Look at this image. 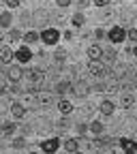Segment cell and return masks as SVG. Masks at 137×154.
Masks as SVG:
<instances>
[{"label": "cell", "mask_w": 137, "mask_h": 154, "mask_svg": "<svg viewBox=\"0 0 137 154\" xmlns=\"http://www.w3.org/2000/svg\"><path fill=\"white\" fill-rule=\"evenodd\" d=\"M41 41H43L45 45H56L58 41H60V32H58L56 28H45V30L41 32Z\"/></svg>", "instance_id": "6da1fadb"}, {"label": "cell", "mask_w": 137, "mask_h": 154, "mask_svg": "<svg viewBox=\"0 0 137 154\" xmlns=\"http://www.w3.org/2000/svg\"><path fill=\"white\" fill-rule=\"evenodd\" d=\"M107 38H109L111 43H122L124 38H126V32H124L122 26H114V28L107 32Z\"/></svg>", "instance_id": "7a4b0ae2"}, {"label": "cell", "mask_w": 137, "mask_h": 154, "mask_svg": "<svg viewBox=\"0 0 137 154\" xmlns=\"http://www.w3.org/2000/svg\"><path fill=\"white\" fill-rule=\"evenodd\" d=\"M58 148H60V139L58 137H51V139H45L43 143H41V150L45 152V154H54Z\"/></svg>", "instance_id": "3957f363"}, {"label": "cell", "mask_w": 137, "mask_h": 154, "mask_svg": "<svg viewBox=\"0 0 137 154\" xmlns=\"http://www.w3.org/2000/svg\"><path fill=\"white\" fill-rule=\"evenodd\" d=\"M15 58H17V62H22V64H28L30 60H32V51H30V47H19L17 51H15Z\"/></svg>", "instance_id": "277c9868"}, {"label": "cell", "mask_w": 137, "mask_h": 154, "mask_svg": "<svg viewBox=\"0 0 137 154\" xmlns=\"http://www.w3.org/2000/svg\"><path fill=\"white\" fill-rule=\"evenodd\" d=\"M120 148L124 154H135L137 152V141L129 139V137H120Z\"/></svg>", "instance_id": "5b68a950"}, {"label": "cell", "mask_w": 137, "mask_h": 154, "mask_svg": "<svg viewBox=\"0 0 137 154\" xmlns=\"http://www.w3.org/2000/svg\"><path fill=\"white\" fill-rule=\"evenodd\" d=\"M88 71H90L92 75H99V77H101V75L105 73V66H103L101 60H90V62H88Z\"/></svg>", "instance_id": "8992f818"}, {"label": "cell", "mask_w": 137, "mask_h": 154, "mask_svg": "<svg viewBox=\"0 0 137 154\" xmlns=\"http://www.w3.org/2000/svg\"><path fill=\"white\" fill-rule=\"evenodd\" d=\"M28 77H30V82H32L34 86H41V84H43V79H45L41 69H32V71H28Z\"/></svg>", "instance_id": "52a82bcc"}, {"label": "cell", "mask_w": 137, "mask_h": 154, "mask_svg": "<svg viewBox=\"0 0 137 154\" xmlns=\"http://www.w3.org/2000/svg\"><path fill=\"white\" fill-rule=\"evenodd\" d=\"M88 58H90V60H101V58H103V47L101 45H90L88 47Z\"/></svg>", "instance_id": "ba28073f"}, {"label": "cell", "mask_w": 137, "mask_h": 154, "mask_svg": "<svg viewBox=\"0 0 137 154\" xmlns=\"http://www.w3.org/2000/svg\"><path fill=\"white\" fill-rule=\"evenodd\" d=\"M13 49L11 47H0V62H2V64H9L11 60H13Z\"/></svg>", "instance_id": "9c48e42d"}, {"label": "cell", "mask_w": 137, "mask_h": 154, "mask_svg": "<svg viewBox=\"0 0 137 154\" xmlns=\"http://www.w3.org/2000/svg\"><path fill=\"white\" fill-rule=\"evenodd\" d=\"M22 75H24V71L19 66H9V71H7V77L11 82H19V79H22Z\"/></svg>", "instance_id": "30bf717a"}, {"label": "cell", "mask_w": 137, "mask_h": 154, "mask_svg": "<svg viewBox=\"0 0 137 154\" xmlns=\"http://www.w3.org/2000/svg\"><path fill=\"white\" fill-rule=\"evenodd\" d=\"M11 113H13V118H24V116H26V107L22 105V103H13L11 105Z\"/></svg>", "instance_id": "8fae6325"}, {"label": "cell", "mask_w": 137, "mask_h": 154, "mask_svg": "<svg viewBox=\"0 0 137 154\" xmlns=\"http://www.w3.org/2000/svg\"><path fill=\"white\" fill-rule=\"evenodd\" d=\"M133 103H135V96H133V94H129V92L120 94V107L129 109V107H133Z\"/></svg>", "instance_id": "7c38bea8"}, {"label": "cell", "mask_w": 137, "mask_h": 154, "mask_svg": "<svg viewBox=\"0 0 137 154\" xmlns=\"http://www.w3.org/2000/svg\"><path fill=\"white\" fill-rule=\"evenodd\" d=\"M99 109H101V113H103V116H111V113H114V109H116V105H114L111 101H107V99H105V101H101Z\"/></svg>", "instance_id": "4fadbf2b"}, {"label": "cell", "mask_w": 137, "mask_h": 154, "mask_svg": "<svg viewBox=\"0 0 137 154\" xmlns=\"http://www.w3.org/2000/svg\"><path fill=\"white\" fill-rule=\"evenodd\" d=\"M13 22V13L11 11H2L0 13V28H9Z\"/></svg>", "instance_id": "5bb4252c"}, {"label": "cell", "mask_w": 137, "mask_h": 154, "mask_svg": "<svg viewBox=\"0 0 137 154\" xmlns=\"http://www.w3.org/2000/svg\"><path fill=\"white\" fill-rule=\"evenodd\" d=\"M62 148H64L67 154H75L77 148H79V143H77V139H67V141L62 143Z\"/></svg>", "instance_id": "9a60e30c"}, {"label": "cell", "mask_w": 137, "mask_h": 154, "mask_svg": "<svg viewBox=\"0 0 137 154\" xmlns=\"http://www.w3.org/2000/svg\"><path fill=\"white\" fill-rule=\"evenodd\" d=\"M58 109H60L62 116H69V113L73 111V105H71L67 99H60V101H58Z\"/></svg>", "instance_id": "2e32d148"}, {"label": "cell", "mask_w": 137, "mask_h": 154, "mask_svg": "<svg viewBox=\"0 0 137 154\" xmlns=\"http://www.w3.org/2000/svg\"><path fill=\"white\" fill-rule=\"evenodd\" d=\"M73 88H75V96H79V99H84V96H86V92H88V86H86L84 82H79V84H75Z\"/></svg>", "instance_id": "e0dca14e"}, {"label": "cell", "mask_w": 137, "mask_h": 154, "mask_svg": "<svg viewBox=\"0 0 137 154\" xmlns=\"http://www.w3.org/2000/svg\"><path fill=\"white\" fill-rule=\"evenodd\" d=\"M86 24V15L82 13V11H77L75 15H73V26H77V28H82Z\"/></svg>", "instance_id": "ac0fdd59"}, {"label": "cell", "mask_w": 137, "mask_h": 154, "mask_svg": "<svg viewBox=\"0 0 137 154\" xmlns=\"http://www.w3.org/2000/svg\"><path fill=\"white\" fill-rule=\"evenodd\" d=\"M39 38H41V34H36L34 30H30V32H26V34H24V41H26V43H36Z\"/></svg>", "instance_id": "d6986e66"}, {"label": "cell", "mask_w": 137, "mask_h": 154, "mask_svg": "<svg viewBox=\"0 0 137 154\" xmlns=\"http://www.w3.org/2000/svg\"><path fill=\"white\" fill-rule=\"evenodd\" d=\"M71 88H73V86H71V82H60V84L56 86V92H58V94H64V92H67V90H71Z\"/></svg>", "instance_id": "ffe728a7"}, {"label": "cell", "mask_w": 137, "mask_h": 154, "mask_svg": "<svg viewBox=\"0 0 137 154\" xmlns=\"http://www.w3.org/2000/svg\"><path fill=\"white\" fill-rule=\"evenodd\" d=\"M15 133V124L13 122H5L2 124V135H7V137H9V135H13Z\"/></svg>", "instance_id": "44dd1931"}, {"label": "cell", "mask_w": 137, "mask_h": 154, "mask_svg": "<svg viewBox=\"0 0 137 154\" xmlns=\"http://www.w3.org/2000/svg\"><path fill=\"white\" fill-rule=\"evenodd\" d=\"M88 128H90V131H92L94 135H103V128H105V126H103L101 122H92V124H90Z\"/></svg>", "instance_id": "7402d4cb"}, {"label": "cell", "mask_w": 137, "mask_h": 154, "mask_svg": "<svg viewBox=\"0 0 137 154\" xmlns=\"http://www.w3.org/2000/svg\"><path fill=\"white\" fill-rule=\"evenodd\" d=\"M47 11H43V9H39V11H34V19L36 22H47Z\"/></svg>", "instance_id": "603a6c76"}, {"label": "cell", "mask_w": 137, "mask_h": 154, "mask_svg": "<svg viewBox=\"0 0 137 154\" xmlns=\"http://www.w3.org/2000/svg\"><path fill=\"white\" fill-rule=\"evenodd\" d=\"M126 38L131 43H137V28H131L129 32H126Z\"/></svg>", "instance_id": "cb8c5ba5"}, {"label": "cell", "mask_w": 137, "mask_h": 154, "mask_svg": "<svg viewBox=\"0 0 137 154\" xmlns=\"http://www.w3.org/2000/svg\"><path fill=\"white\" fill-rule=\"evenodd\" d=\"M13 148H15V150H22V148H26V139H24V137L15 139V141H13Z\"/></svg>", "instance_id": "d4e9b609"}, {"label": "cell", "mask_w": 137, "mask_h": 154, "mask_svg": "<svg viewBox=\"0 0 137 154\" xmlns=\"http://www.w3.org/2000/svg\"><path fill=\"white\" fill-rule=\"evenodd\" d=\"M39 101H41V103H51V94L49 92H41V94H39Z\"/></svg>", "instance_id": "484cf974"}, {"label": "cell", "mask_w": 137, "mask_h": 154, "mask_svg": "<svg viewBox=\"0 0 137 154\" xmlns=\"http://www.w3.org/2000/svg\"><path fill=\"white\" fill-rule=\"evenodd\" d=\"M9 38H11V41H19V38H22V32H19V30H15V28H13V30L9 32Z\"/></svg>", "instance_id": "4316f807"}, {"label": "cell", "mask_w": 137, "mask_h": 154, "mask_svg": "<svg viewBox=\"0 0 137 154\" xmlns=\"http://www.w3.org/2000/svg\"><path fill=\"white\" fill-rule=\"evenodd\" d=\"M64 58H67V51H64V49H58V51H56V62H62Z\"/></svg>", "instance_id": "83f0119b"}, {"label": "cell", "mask_w": 137, "mask_h": 154, "mask_svg": "<svg viewBox=\"0 0 137 154\" xmlns=\"http://www.w3.org/2000/svg\"><path fill=\"white\" fill-rule=\"evenodd\" d=\"M77 133H79V137H86L88 126H86V124H77Z\"/></svg>", "instance_id": "f1b7e54d"}, {"label": "cell", "mask_w": 137, "mask_h": 154, "mask_svg": "<svg viewBox=\"0 0 137 154\" xmlns=\"http://www.w3.org/2000/svg\"><path fill=\"white\" fill-rule=\"evenodd\" d=\"M5 2H7L9 9H17L19 7V0H5Z\"/></svg>", "instance_id": "f546056e"}, {"label": "cell", "mask_w": 137, "mask_h": 154, "mask_svg": "<svg viewBox=\"0 0 137 154\" xmlns=\"http://www.w3.org/2000/svg\"><path fill=\"white\" fill-rule=\"evenodd\" d=\"M109 2H111V0H94V5H96V7H99V9H103V7H107Z\"/></svg>", "instance_id": "4dcf8cb0"}, {"label": "cell", "mask_w": 137, "mask_h": 154, "mask_svg": "<svg viewBox=\"0 0 137 154\" xmlns=\"http://www.w3.org/2000/svg\"><path fill=\"white\" fill-rule=\"evenodd\" d=\"M56 5L64 9V7H69V5H71V0H56Z\"/></svg>", "instance_id": "1f68e13d"}, {"label": "cell", "mask_w": 137, "mask_h": 154, "mask_svg": "<svg viewBox=\"0 0 137 154\" xmlns=\"http://www.w3.org/2000/svg\"><path fill=\"white\" fill-rule=\"evenodd\" d=\"M94 36H96V38H103V36H105L103 28H96V30H94Z\"/></svg>", "instance_id": "d6a6232c"}, {"label": "cell", "mask_w": 137, "mask_h": 154, "mask_svg": "<svg viewBox=\"0 0 137 154\" xmlns=\"http://www.w3.org/2000/svg\"><path fill=\"white\" fill-rule=\"evenodd\" d=\"M77 5H79V9H86L90 5V0H77Z\"/></svg>", "instance_id": "836d02e7"}, {"label": "cell", "mask_w": 137, "mask_h": 154, "mask_svg": "<svg viewBox=\"0 0 137 154\" xmlns=\"http://www.w3.org/2000/svg\"><path fill=\"white\" fill-rule=\"evenodd\" d=\"M64 38H67V41H71V38H73V32H69V30H67V32H64Z\"/></svg>", "instance_id": "e575fe53"}, {"label": "cell", "mask_w": 137, "mask_h": 154, "mask_svg": "<svg viewBox=\"0 0 137 154\" xmlns=\"http://www.w3.org/2000/svg\"><path fill=\"white\" fill-rule=\"evenodd\" d=\"M133 51H135V56H137V45H135V49H133Z\"/></svg>", "instance_id": "d590c367"}, {"label": "cell", "mask_w": 137, "mask_h": 154, "mask_svg": "<svg viewBox=\"0 0 137 154\" xmlns=\"http://www.w3.org/2000/svg\"><path fill=\"white\" fill-rule=\"evenodd\" d=\"M75 154H82V152H75Z\"/></svg>", "instance_id": "8d00e7d4"}, {"label": "cell", "mask_w": 137, "mask_h": 154, "mask_svg": "<svg viewBox=\"0 0 137 154\" xmlns=\"http://www.w3.org/2000/svg\"><path fill=\"white\" fill-rule=\"evenodd\" d=\"M30 154H34V152H30Z\"/></svg>", "instance_id": "74e56055"}]
</instances>
